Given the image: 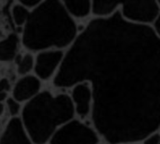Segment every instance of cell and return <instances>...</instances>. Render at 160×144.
Listing matches in <instances>:
<instances>
[{"instance_id": "14", "label": "cell", "mask_w": 160, "mask_h": 144, "mask_svg": "<svg viewBox=\"0 0 160 144\" xmlns=\"http://www.w3.org/2000/svg\"><path fill=\"white\" fill-rule=\"evenodd\" d=\"M31 15V10L24 7L20 2L15 3L12 8V20L16 26H25V24L27 23V20Z\"/></svg>"}, {"instance_id": "12", "label": "cell", "mask_w": 160, "mask_h": 144, "mask_svg": "<svg viewBox=\"0 0 160 144\" xmlns=\"http://www.w3.org/2000/svg\"><path fill=\"white\" fill-rule=\"evenodd\" d=\"M120 2L92 1V14L96 18H109L120 10Z\"/></svg>"}, {"instance_id": "23", "label": "cell", "mask_w": 160, "mask_h": 144, "mask_svg": "<svg viewBox=\"0 0 160 144\" xmlns=\"http://www.w3.org/2000/svg\"><path fill=\"white\" fill-rule=\"evenodd\" d=\"M130 144H141V143H130Z\"/></svg>"}, {"instance_id": "20", "label": "cell", "mask_w": 160, "mask_h": 144, "mask_svg": "<svg viewBox=\"0 0 160 144\" xmlns=\"http://www.w3.org/2000/svg\"><path fill=\"white\" fill-rule=\"evenodd\" d=\"M5 99H7V94H0V103H2Z\"/></svg>"}, {"instance_id": "21", "label": "cell", "mask_w": 160, "mask_h": 144, "mask_svg": "<svg viewBox=\"0 0 160 144\" xmlns=\"http://www.w3.org/2000/svg\"><path fill=\"white\" fill-rule=\"evenodd\" d=\"M3 109H5V106H3V104H2V103H0V116L2 115Z\"/></svg>"}, {"instance_id": "19", "label": "cell", "mask_w": 160, "mask_h": 144, "mask_svg": "<svg viewBox=\"0 0 160 144\" xmlns=\"http://www.w3.org/2000/svg\"><path fill=\"white\" fill-rule=\"evenodd\" d=\"M152 29H153L156 35H157L160 40V15H159V17L157 18V20L154 22L153 25H152Z\"/></svg>"}, {"instance_id": "3", "label": "cell", "mask_w": 160, "mask_h": 144, "mask_svg": "<svg viewBox=\"0 0 160 144\" xmlns=\"http://www.w3.org/2000/svg\"><path fill=\"white\" fill-rule=\"evenodd\" d=\"M70 95L41 91L22 109V123L33 144H46L62 125L74 118Z\"/></svg>"}, {"instance_id": "17", "label": "cell", "mask_w": 160, "mask_h": 144, "mask_svg": "<svg viewBox=\"0 0 160 144\" xmlns=\"http://www.w3.org/2000/svg\"><path fill=\"white\" fill-rule=\"evenodd\" d=\"M10 89V82L8 79L2 78L0 80V94H6Z\"/></svg>"}, {"instance_id": "5", "label": "cell", "mask_w": 160, "mask_h": 144, "mask_svg": "<svg viewBox=\"0 0 160 144\" xmlns=\"http://www.w3.org/2000/svg\"><path fill=\"white\" fill-rule=\"evenodd\" d=\"M121 16L131 24L152 27L160 15V7L157 1H129L122 2Z\"/></svg>"}, {"instance_id": "1", "label": "cell", "mask_w": 160, "mask_h": 144, "mask_svg": "<svg viewBox=\"0 0 160 144\" xmlns=\"http://www.w3.org/2000/svg\"><path fill=\"white\" fill-rule=\"evenodd\" d=\"M88 82L92 127L107 144L141 143L159 131L160 40L152 27L126 22L120 10L94 18L67 50L53 84Z\"/></svg>"}, {"instance_id": "2", "label": "cell", "mask_w": 160, "mask_h": 144, "mask_svg": "<svg viewBox=\"0 0 160 144\" xmlns=\"http://www.w3.org/2000/svg\"><path fill=\"white\" fill-rule=\"evenodd\" d=\"M79 35L76 20L64 8L63 1H41L33 9L23 28L22 43L32 52L69 49Z\"/></svg>"}, {"instance_id": "4", "label": "cell", "mask_w": 160, "mask_h": 144, "mask_svg": "<svg viewBox=\"0 0 160 144\" xmlns=\"http://www.w3.org/2000/svg\"><path fill=\"white\" fill-rule=\"evenodd\" d=\"M99 140L94 127L73 118L53 134L49 144H99Z\"/></svg>"}, {"instance_id": "9", "label": "cell", "mask_w": 160, "mask_h": 144, "mask_svg": "<svg viewBox=\"0 0 160 144\" xmlns=\"http://www.w3.org/2000/svg\"><path fill=\"white\" fill-rule=\"evenodd\" d=\"M0 144H33L19 117H12L8 122L0 137Z\"/></svg>"}, {"instance_id": "22", "label": "cell", "mask_w": 160, "mask_h": 144, "mask_svg": "<svg viewBox=\"0 0 160 144\" xmlns=\"http://www.w3.org/2000/svg\"><path fill=\"white\" fill-rule=\"evenodd\" d=\"M157 2H158V5H159V7H160V1H157Z\"/></svg>"}, {"instance_id": "11", "label": "cell", "mask_w": 160, "mask_h": 144, "mask_svg": "<svg viewBox=\"0 0 160 144\" xmlns=\"http://www.w3.org/2000/svg\"><path fill=\"white\" fill-rule=\"evenodd\" d=\"M63 5L73 19H82L92 14V1H63Z\"/></svg>"}, {"instance_id": "13", "label": "cell", "mask_w": 160, "mask_h": 144, "mask_svg": "<svg viewBox=\"0 0 160 144\" xmlns=\"http://www.w3.org/2000/svg\"><path fill=\"white\" fill-rule=\"evenodd\" d=\"M16 65H17V72L20 75H28V73L34 70V65H35V59L34 56L29 53L24 55H17L16 56Z\"/></svg>"}, {"instance_id": "8", "label": "cell", "mask_w": 160, "mask_h": 144, "mask_svg": "<svg viewBox=\"0 0 160 144\" xmlns=\"http://www.w3.org/2000/svg\"><path fill=\"white\" fill-rule=\"evenodd\" d=\"M42 82L36 75H25L16 82L12 89V98L18 103H27L41 92Z\"/></svg>"}, {"instance_id": "6", "label": "cell", "mask_w": 160, "mask_h": 144, "mask_svg": "<svg viewBox=\"0 0 160 144\" xmlns=\"http://www.w3.org/2000/svg\"><path fill=\"white\" fill-rule=\"evenodd\" d=\"M64 55L66 52L61 50H48L38 52L35 58V75L41 81L54 79L63 62Z\"/></svg>"}, {"instance_id": "16", "label": "cell", "mask_w": 160, "mask_h": 144, "mask_svg": "<svg viewBox=\"0 0 160 144\" xmlns=\"http://www.w3.org/2000/svg\"><path fill=\"white\" fill-rule=\"evenodd\" d=\"M141 144H160V131L153 132L144 137Z\"/></svg>"}, {"instance_id": "15", "label": "cell", "mask_w": 160, "mask_h": 144, "mask_svg": "<svg viewBox=\"0 0 160 144\" xmlns=\"http://www.w3.org/2000/svg\"><path fill=\"white\" fill-rule=\"evenodd\" d=\"M6 106L8 108L9 114L12 116V117H17V115L20 112V104L18 101L15 100L12 97H9L6 99Z\"/></svg>"}, {"instance_id": "18", "label": "cell", "mask_w": 160, "mask_h": 144, "mask_svg": "<svg viewBox=\"0 0 160 144\" xmlns=\"http://www.w3.org/2000/svg\"><path fill=\"white\" fill-rule=\"evenodd\" d=\"M20 3L23 5L24 7H26L27 9H29V10H33V9L36 8L38 5L41 3V1H38V0H36V1H26V0H23V1H20Z\"/></svg>"}, {"instance_id": "10", "label": "cell", "mask_w": 160, "mask_h": 144, "mask_svg": "<svg viewBox=\"0 0 160 144\" xmlns=\"http://www.w3.org/2000/svg\"><path fill=\"white\" fill-rule=\"evenodd\" d=\"M19 45V37L17 34L12 33L6 38L0 41V61L9 62L16 59Z\"/></svg>"}, {"instance_id": "7", "label": "cell", "mask_w": 160, "mask_h": 144, "mask_svg": "<svg viewBox=\"0 0 160 144\" xmlns=\"http://www.w3.org/2000/svg\"><path fill=\"white\" fill-rule=\"evenodd\" d=\"M70 98L73 104L76 115L79 116L81 119H85L92 115L94 96L92 86L88 82H80L74 84L71 88Z\"/></svg>"}, {"instance_id": "24", "label": "cell", "mask_w": 160, "mask_h": 144, "mask_svg": "<svg viewBox=\"0 0 160 144\" xmlns=\"http://www.w3.org/2000/svg\"><path fill=\"white\" fill-rule=\"evenodd\" d=\"M159 131H160V121H159Z\"/></svg>"}]
</instances>
